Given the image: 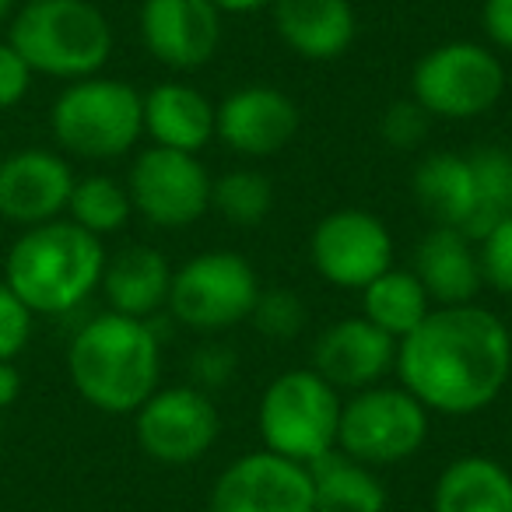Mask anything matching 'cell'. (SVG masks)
<instances>
[{"instance_id":"cell-30","label":"cell","mask_w":512,"mask_h":512,"mask_svg":"<svg viewBox=\"0 0 512 512\" xmlns=\"http://www.w3.org/2000/svg\"><path fill=\"white\" fill-rule=\"evenodd\" d=\"M477 260H481L484 285L512 295V214L477 239Z\"/></svg>"},{"instance_id":"cell-34","label":"cell","mask_w":512,"mask_h":512,"mask_svg":"<svg viewBox=\"0 0 512 512\" xmlns=\"http://www.w3.org/2000/svg\"><path fill=\"white\" fill-rule=\"evenodd\" d=\"M235 365H239L235 351L221 348V344H204V348H197V355H193V362H190L193 383H197V390L211 393L235 376Z\"/></svg>"},{"instance_id":"cell-27","label":"cell","mask_w":512,"mask_h":512,"mask_svg":"<svg viewBox=\"0 0 512 512\" xmlns=\"http://www.w3.org/2000/svg\"><path fill=\"white\" fill-rule=\"evenodd\" d=\"M130 211V193L127 183L113 176H85V179H74V190L71 200H67V218L74 225H81L85 232L92 235H113L127 225Z\"/></svg>"},{"instance_id":"cell-18","label":"cell","mask_w":512,"mask_h":512,"mask_svg":"<svg viewBox=\"0 0 512 512\" xmlns=\"http://www.w3.org/2000/svg\"><path fill=\"white\" fill-rule=\"evenodd\" d=\"M414 274L425 285L432 306H463L481 292V260L477 246L460 228H428L414 249Z\"/></svg>"},{"instance_id":"cell-36","label":"cell","mask_w":512,"mask_h":512,"mask_svg":"<svg viewBox=\"0 0 512 512\" xmlns=\"http://www.w3.org/2000/svg\"><path fill=\"white\" fill-rule=\"evenodd\" d=\"M22 393V372L15 369V362H0V414L8 411Z\"/></svg>"},{"instance_id":"cell-23","label":"cell","mask_w":512,"mask_h":512,"mask_svg":"<svg viewBox=\"0 0 512 512\" xmlns=\"http://www.w3.org/2000/svg\"><path fill=\"white\" fill-rule=\"evenodd\" d=\"M432 512H512V474L488 456H460L435 481Z\"/></svg>"},{"instance_id":"cell-25","label":"cell","mask_w":512,"mask_h":512,"mask_svg":"<svg viewBox=\"0 0 512 512\" xmlns=\"http://www.w3.org/2000/svg\"><path fill=\"white\" fill-rule=\"evenodd\" d=\"M316 512H386V488L372 467L344 453H327L309 467Z\"/></svg>"},{"instance_id":"cell-14","label":"cell","mask_w":512,"mask_h":512,"mask_svg":"<svg viewBox=\"0 0 512 512\" xmlns=\"http://www.w3.org/2000/svg\"><path fill=\"white\" fill-rule=\"evenodd\" d=\"M74 169L64 155L25 148L0 158V218L18 228H36L67 214Z\"/></svg>"},{"instance_id":"cell-1","label":"cell","mask_w":512,"mask_h":512,"mask_svg":"<svg viewBox=\"0 0 512 512\" xmlns=\"http://www.w3.org/2000/svg\"><path fill=\"white\" fill-rule=\"evenodd\" d=\"M397 376L432 414H477L512 376V334L495 313L463 302L435 306L397 344Z\"/></svg>"},{"instance_id":"cell-7","label":"cell","mask_w":512,"mask_h":512,"mask_svg":"<svg viewBox=\"0 0 512 512\" xmlns=\"http://www.w3.org/2000/svg\"><path fill=\"white\" fill-rule=\"evenodd\" d=\"M260 292V274L246 256L232 249H207L172 271L165 309L172 320L197 334H218L235 323H246Z\"/></svg>"},{"instance_id":"cell-4","label":"cell","mask_w":512,"mask_h":512,"mask_svg":"<svg viewBox=\"0 0 512 512\" xmlns=\"http://www.w3.org/2000/svg\"><path fill=\"white\" fill-rule=\"evenodd\" d=\"M8 43L32 74L81 81L113 57V25L92 0H25L8 22Z\"/></svg>"},{"instance_id":"cell-38","label":"cell","mask_w":512,"mask_h":512,"mask_svg":"<svg viewBox=\"0 0 512 512\" xmlns=\"http://www.w3.org/2000/svg\"><path fill=\"white\" fill-rule=\"evenodd\" d=\"M18 11V0H0V22H11Z\"/></svg>"},{"instance_id":"cell-10","label":"cell","mask_w":512,"mask_h":512,"mask_svg":"<svg viewBox=\"0 0 512 512\" xmlns=\"http://www.w3.org/2000/svg\"><path fill=\"white\" fill-rule=\"evenodd\" d=\"M211 183L197 155L172 148H144L127 172L134 211L155 228H186L211 207Z\"/></svg>"},{"instance_id":"cell-22","label":"cell","mask_w":512,"mask_h":512,"mask_svg":"<svg viewBox=\"0 0 512 512\" xmlns=\"http://www.w3.org/2000/svg\"><path fill=\"white\" fill-rule=\"evenodd\" d=\"M414 200L442 228H467L474 211V169L470 155L432 151L414 169Z\"/></svg>"},{"instance_id":"cell-15","label":"cell","mask_w":512,"mask_h":512,"mask_svg":"<svg viewBox=\"0 0 512 512\" xmlns=\"http://www.w3.org/2000/svg\"><path fill=\"white\" fill-rule=\"evenodd\" d=\"M144 50L169 71H197L211 64L221 43V11L211 0H144Z\"/></svg>"},{"instance_id":"cell-32","label":"cell","mask_w":512,"mask_h":512,"mask_svg":"<svg viewBox=\"0 0 512 512\" xmlns=\"http://www.w3.org/2000/svg\"><path fill=\"white\" fill-rule=\"evenodd\" d=\"M32 313L4 281H0V362H15L32 337Z\"/></svg>"},{"instance_id":"cell-33","label":"cell","mask_w":512,"mask_h":512,"mask_svg":"<svg viewBox=\"0 0 512 512\" xmlns=\"http://www.w3.org/2000/svg\"><path fill=\"white\" fill-rule=\"evenodd\" d=\"M32 78H36V74L25 64V57L4 39V43H0V113H4V109H15L18 102L29 95Z\"/></svg>"},{"instance_id":"cell-31","label":"cell","mask_w":512,"mask_h":512,"mask_svg":"<svg viewBox=\"0 0 512 512\" xmlns=\"http://www.w3.org/2000/svg\"><path fill=\"white\" fill-rule=\"evenodd\" d=\"M432 130V116L425 113V106H418L414 99H397L386 106L383 120H379V134L390 148L397 151H411Z\"/></svg>"},{"instance_id":"cell-5","label":"cell","mask_w":512,"mask_h":512,"mask_svg":"<svg viewBox=\"0 0 512 512\" xmlns=\"http://www.w3.org/2000/svg\"><path fill=\"white\" fill-rule=\"evenodd\" d=\"M50 130L67 155L88 162L123 158L144 134V95L116 78L71 81L50 109Z\"/></svg>"},{"instance_id":"cell-3","label":"cell","mask_w":512,"mask_h":512,"mask_svg":"<svg viewBox=\"0 0 512 512\" xmlns=\"http://www.w3.org/2000/svg\"><path fill=\"white\" fill-rule=\"evenodd\" d=\"M106 271V246L71 218L22 228L4 260V285L36 316H60L92 299Z\"/></svg>"},{"instance_id":"cell-37","label":"cell","mask_w":512,"mask_h":512,"mask_svg":"<svg viewBox=\"0 0 512 512\" xmlns=\"http://www.w3.org/2000/svg\"><path fill=\"white\" fill-rule=\"evenodd\" d=\"M218 11H228V15H253V11L267 8L271 0H211Z\"/></svg>"},{"instance_id":"cell-12","label":"cell","mask_w":512,"mask_h":512,"mask_svg":"<svg viewBox=\"0 0 512 512\" xmlns=\"http://www.w3.org/2000/svg\"><path fill=\"white\" fill-rule=\"evenodd\" d=\"M309 260L334 288H358L393 267V235L383 218L362 207H341L316 221L309 235Z\"/></svg>"},{"instance_id":"cell-26","label":"cell","mask_w":512,"mask_h":512,"mask_svg":"<svg viewBox=\"0 0 512 512\" xmlns=\"http://www.w3.org/2000/svg\"><path fill=\"white\" fill-rule=\"evenodd\" d=\"M470 169H474V211L463 232L477 242L488 228L512 214V151L498 144L477 148L470 155Z\"/></svg>"},{"instance_id":"cell-19","label":"cell","mask_w":512,"mask_h":512,"mask_svg":"<svg viewBox=\"0 0 512 512\" xmlns=\"http://www.w3.org/2000/svg\"><path fill=\"white\" fill-rule=\"evenodd\" d=\"M281 43L306 60H337L355 43L348 0H271Z\"/></svg>"},{"instance_id":"cell-6","label":"cell","mask_w":512,"mask_h":512,"mask_svg":"<svg viewBox=\"0 0 512 512\" xmlns=\"http://www.w3.org/2000/svg\"><path fill=\"white\" fill-rule=\"evenodd\" d=\"M341 407V390H334L313 365L281 372L264 390L260 411H256L264 449L302 467H313L316 460L337 449Z\"/></svg>"},{"instance_id":"cell-21","label":"cell","mask_w":512,"mask_h":512,"mask_svg":"<svg viewBox=\"0 0 512 512\" xmlns=\"http://www.w3.org/2000/svg\"><path fill=\"white\" fill-rule=\"evenodd\" d=\"M99 288L109 302V313L151 320L169 302L172 267L155 246L137 242V246L106 256V271H102Z\"/></svg>"},{"instance_id":"cell-8","label":"cell","mask_w":512,"mask_h":512,"mask_svg":"<svg viewBox=\"0 0 512 512\" xmlns=\"http://www.w3.org/2000/svg\"><path fill=\"white\" fill-rule=\"evenodd\" d=\"M428 407L404 386H369L344 400L337 453L365 467L404 463L428 439Z\"/></svg>"},{"instance_id":"cell-16","label":"cell","mask_w":512,"mask_h":512,"mask_svg":"<svg viewBox=\"0 0 512 512\" xmlns=\"http://www.w3.org/2000/svg\"><path fill=\"white\" fill-rule=\"evenodd\" d=\"M299 134V106L274 85H246L225 95L214 116V137L246 158H271Z\"/></svg>"},{"instance_id":"cell-29","label":"cell","mask_w":512,"mask_h":512,"mask_svg":"<svg viewBox=\"0 0 512 512\" xmlns=\"http://www.w3.org/2000/svg\"><path fill=\"white\" fill-rule=\"evenodd\" d=\"M249 323L264 337H271V341H292V337H299L302 327H306V306H302V299L295 292L264 288L260 299H256Z\"/></svg>"},{"instance_id":"cell-28","label":"cell","mask_w":512,"mask_h":512,"mask_svg":"<svg viewBox=\"0 0 512 512\" xmlns=\"http://www.w3.org/2000/svg\"><path fill=\"white\" fill-rule=\"evenodd\" d=\"M211 207L239 228H256L274 211V186L253 169H232L211 183Z\"/></svg>"},{"instance_id":"cell-39","label":"cell","mask_w":512,"mask_h":512,"mask_svg":"<svg viewBox=\"0 0 512 512\" xmlns=\"http://www.w3.org/2000/svg\"><path fill=\"white\" fill-rule=\"evenodd\" d=\"M0 442H4V421H0Z\"/></svg>"},{"instance_id":"cell-24","label":"cell","mask_w":512,"mask_h":512,"mask_svg":"<svg viewBox=\"0 0 512 512\" xmlns=\"http://www.w3.org/2000/svg\"><path fill=\"white\" fill-rule=\"evenodd\" d=\"M432 309V299H428L425 285H421L414 271L390 267L372 285L362 288V316L369 323H376L383 334H390L397 344L411 330H418Z\"/></svg>"},{"instance_id":"cell-35","label":"cell","mask_w":512,"mask_h":512,"mask_svg":"<svg viewBox=\"0 0 512 512\" xmlns=\"http://www.w3.org/2000/svg\"><path fill=\"white\" fill-rule=\"evenodd\" d=\"M481 25L498 50L512 53V0H484Z\"/></svg>"},{"instance_id":"cell-9","label":"cell","mask_w":512,"mask_h":512,"mask_svg":"<svg viewBox=\"0 0 512 512\" xmlns=\"http://www.w3.org/2000/svg\"><path fill=\"white\" fill-rule=\"evenodd\" d=\"M505 92V67L481 43H442L414 64L411 99L432 120H477Z\"/></svg>"},{"instance_id":"cell-2","label":"cell","mask_w":512,"mask_h":512,"mask_svg":"<svg viewBox=\"0 0 512 512\" xmlns=\"http://www.w3.org/2000/svg\"><path fill=\"white\" fill-rule=\"evenodd\" d=\"M67 376L95 411L134 414L158 390L162 344L148 320L102 313L74 334Z\"/></svg>"},{"instance_id":"cell-11","label":"cell","mask_w":512,"mask_h":512,"mask_svg":"<svg viewBox=\"0 0 512 512\" xmlns=\"http://www.w3.org/2000/svg\"><path fill=\"white\" fill-rule=\"evenodd\" d=\"M221 418L197 386H165L134 411V439L144 456L169 467L197 463L218 442Z\"/></svg>"},{"instance_id":"cell-17","label":"cell","mask_w":512,"mask_h":512,"mask_svg":"<svg viewBox=\"0 0 512 512\" xmlns=\"http://www.w3.org/2000/svg\"><path fill=\"white\" fill-rule=\"evenodd\" d=\"M397 365V341L365 316L337 320L313 344V369L334 390H369Z\"/></svg>"},{"instance_id":"cell-20","label":"cell","mask_w":512,"mask_h":512,"mask_svg":"<svg viewBox=\"0 0 512 512\" xmlns=\"http://www.w3.org/2000/svg\"><path fill=\"white\" fill-rule=\"evenodd\" d=\"M214 116L218 106L183 81H162L144 95V134L158 148L197 155L214 137Z\"/></svg>"},{"instance_id":"cell-13","label":"cell","mask_w":512,"mask_h":512,"mask_svg":"<svg viewBox=\"0 0 512 512\" xmlns=\"http://www.w3.org/2000/svg\"><path fill=\"white\" fill-rule=\"evenodd\" d=\"M207 512H316L313 474L271 449L246 453L218 474Z\"/></svg>"},{"instance_id":"cell-40","label":"cell","mask_w":512,"mask_h":512,"mask_svg":"<svg viewBox=\"0 0 512 512\" xmlns=\"http://www.w3.org/2000/svg\"><path fill=\"white\" fill-rule=\"evenodd\" d=\"M18 4H25V0H18Z\"/></svg>"}]
</instances>
